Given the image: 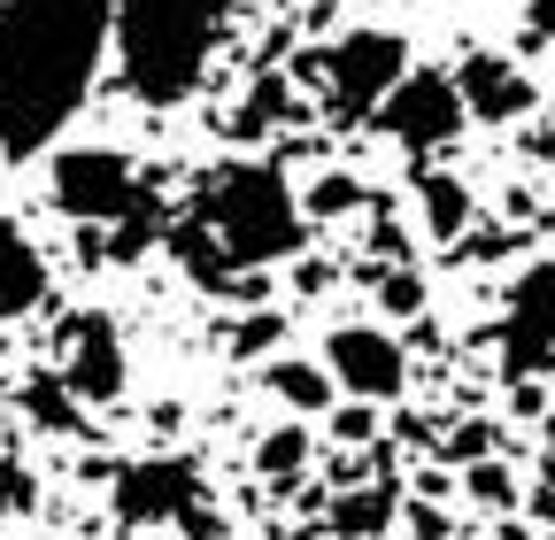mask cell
Segmentation results:
<instances>
[{"instance_id":"obj_3","label":"cell","mask_w":555,"mask_h":540,"mask_svg":"<svg viewBox=\"0 0 555 540\" xmlns=\"http://www.w3.org/2000/svg\"><path fill=\"white\" fill-rule=\"evenodd\" d=\"M232 24V0H116L108 31H116V78L131 101L170 108L201 86L208 54H217Z\"/></svg>"},{"instance_id":"obj_14","label":"cell","mask_w":555,"mask_h":540,"mask_svg":"<svg viewBox=\"0 0 555 540\" xmlns=\"http://www.w3.org/2000/svg\"><path fill=\"white\" fill-rule=\"evenodd\" d=\"M416 209H425V232H433V240H463L470 193H463L455 178H416Z\"/></svg>"},{"instance_id":"obj_8","label":"cell","mask_w":555,"mask_h":540,"mask_svg":"<svg viewBox=\"0 0 555 540\" xmlns=\"http://www.w3.org/2000/svg\"><path fill=\"white\" fill-rule=\"evenodd\" d=\"M547 363H555V262H532L502 309V371H509V386H525Z\"/></svg>"},{"instance_id":"obj_7","label":"cell","mask_w":555,"mask_h":540,"mask_svg":"<svg viewBox=\"0 0 555 540\" xmlns=\"http://www.w3.org/2000/svg\"><path fill=\"white\" fill-rule=\"evenodd\" d=\"M378 131H386V140H401L409 155L448 147L455 131H463V101H455L448 70H401V86L378 101Z\"/></svg>"},{"instance_id":"obj_24","label":"cell","mask_w":555,"mask_h":540,"mask_svg":"<svg viewBox=\"0 0 555 540\" xmlns=\"http://www.w3.org/2000/svg\"><path fill=\"white\" fill-rule=\"evenodd\" d=\"M532 24H540V31L555 39V0H532Z\"/></svg>"},{"instance_id":"obj_21","label":"cell","mask_w":555,"mask_h":540,"mask_svg":"<svg viewBox=\"0 0 555 540\" xmlns=\"http://www.w3.org/2000/svg\"><path fill=\"white\" fill-rule=\"evenodd\" d=\"M386 309H393V317L425 309V279H416V270H386Z\"/></svg>"},{"instance_id":"obj_12","label":"cell","mask_w":555,"mask_h":540,"mask_svg":"<svg viewBox=\"0 0 555 540\" xmlns=\"http://www.w3.org/2000/svg\"><path fill=\"white\" fill-rule=\"evenodd\" d=\"M47 301V262H39V247L0 217V324L9 317H31Z\"/></svg>"},{"instance_id":"obj_13","label":"cell","mask_w":555,"mask_h":540,"mask_svg":"<svg viewBox=\"0 0 555 540\" xmlns=\"http://www.w3.org/2000/svg\"><path fill=\"white\" fill-rule=\"evenodd\" d=\"M393 525V494L386 487H363V494H339L332 517H324V540H378Z\"/></svg>"},{"instance_id":"obj_10","label":"cell","mask_w":555,"mask_h":540,"mask_svg":"<svg viewBox=\"0 0 555 540\" xmlns=\"http://www.w3.org/2000/svg\"><path fill=\"white\" fill-rule=\"evenodd\" d=\"M62 394L69 401H116L124 394V340L101 309H78L62 324Z\"/></svg>"},{"instance_id":"obj_11","label":"cell","mask_w":555,"mask_h":540,"mask_svg":"<svg viewBox=\"0 0 555 540\" xmlns=\"http://www.w3.org/2000/svg\"><path fill=\"white\" fill-rule=\"evenodd\" d=\"M448 86H455L463 116H478V124H517V116L532 108V78L517 70L509 54H470Z\"/></svg>"},{"instance_id":"obj_16","label":"cell","mask_w":555,"mask_h":540,"mask_svg":"<svg viewBox=\"0 0 555 540\" xmlns=\"http://www.w3.org/2000/svg\"><path fill=\"white\" fill-rule=\"evenodd\" d=\"M255 463H262V479H301V471H309V433L301 425H278Z\"/></svg>"},{"instance_id":"obj_22","label":"cell","mask_w":555,"mask_h":540,"mask_svg":"<svg viewBox=\"0 0 555 540\" xmlns=\"http://www.w3.org/2000/svg\"><path fill=\"white\" fill-rule=\"evenodd\" d=\"M270 340H278V317H247V324L232 332V356H262Z\"/></svg>"},{"instance_id":"obj_1","label":"cell","mask_w":555,"mask_h":540,"mask_svg":"<svg viewBox=\"0 0 555 540\" xmlns=\"http://www.w3.org/2000/svg\"><path fill=\"white\" fill-rule=\"evenodd\" d=\"M116 0H0V163H31L86 108Z\"/></svg>"},{"instance_id":"obj_4","label":"cell","mask_w":555,"mask_h":540,"mask_svg":"<svg viewBox=\"0 0 555 540\" xmlns=\"http://www.w3.org/2000/svg\"><path fill=\"white\" fill-rule=\"evenodd\" d=\"M54 209L78 224H108V255H139L155 240V193L139 178V163L116 147L54 155Z\"/></svg>"},{"instance_id":"obj_15","label":"cell","mask_w":555,"mask_h":540,"mask_svg":"<svg viewBox=\"0 0 555 540\" xmlns=\"http://www.w3.org/2000/svg\"><path fill=\"white\" fill-rule=\"evenodd\" d=\"M262 378H270L278 401H294L301 417H309V410H332V378H324V363H270Z\"/></svg>"},{"instance_id":"obj_23","label":"cell","mask_w":555,"mask_h":540,"mask_svg":"<svg viewBox=\"0 0 555 540\" xmlns=\"http://www.w3.org/2000/svg\"><path fill=\"white\" fill-rule=\"evenodd\" d=\"M540 510L555 525V417H547V448H540Z\"/></svg>"},{"instance_id":"obj_17","label":"cell","mask_w":555,"mask_h":540,"mask_svg":"<svg viewBox=\"0 0 555 540\" xmlns=\"http://www.w3.org/2000/svg\"><path fill=\"white\" fill-rule=\"evenodd\" d=\"M24 410H31L39 425H54V433H69V425H78V410H69V394H62V378H47V371H39V378L24 386Z\"/></svg>"},{"instance_id":"obj_6","label":"cell","mask_w":555,"mask_h":540,"mask_svg":"<svg viewBox=\"0 0 555 540\" xmlns=\"http://www.w3.org/2000/svg\"><path fill=\"white\" fill-rule=\"evenodd\" d=\"M116 517L124 532H147V525H208V494H201V463L193 455H147L116 479Z\"/></svg>"},{"instance_id":"obj_20","label":"cell","mask_w":555,"mask_h":540,"mask_svg":"<svg viewBox=\"0 0 555 540\" xmlns=\"http://www.w3.org/2000/svg\"><path fill=\"white\" fill-rule=\"evenodd\" d=\"M16 510H31V479L16 455H0V517H16Z\"/></svg>"},{"instance_id":"obj_9","label":"cell","mask_w":555,"mask_h":540,"mask_svg":"<svg viewBox=\"0 0 555 540\" xmlns=\"http://www.w3.org/2000/svg\"><path fill=\"white\" fill-rule=\"evenodd\" d=\"M324 378H332V394L347 386L356 401H393L409 386V356H401L393 332H378V324H339L324 340Z\"/></svg>"},{"instance_id":"obj_19","label":"cell","mask_w":555,"mask_h":540,"mask_svg":"<svg viewBox=\"0 0 555 540\" xmlns=\"http://www.w3.org/2000/svg\"><path fill=\"white\" fill-rule=\"evenodd\" d=\"M356 201H363V185H347V178H324V185L309 193V209H301V217H347Z\"/></svg>"},{"instance_id":"obj_18","label":"cell","mask_w":555,"mask_h":540,"mask_svg":"<svg viewBox=\"0 0 555 540\" xmlns=\"http://www.w3.org/2000/svg\"><path fill=\"white\" fill-rule=\"evenodd\" d=\"M509 471L502 463H470V502H486V510H509Z\"/></svg>"},{"instance_id":"obj_5","label":"cell","mask_w":555,"mask_h":540,"mask_svg":"<svg viewBox=\"0 0 555 540\" xmlns=\"http://www.w3.org/2000/svg\"><path fill=\"white\" fill-rule=\"evenodd\" d=\"M317 70V86H324V108L339 116V124H363V116H378V101L401 86V70H409V47L393 39V31H347L324 62H309Z\"/></svg>"},{"instance_id":"obj_25","label":"cell","mask_w":555,"mask_h":540,"mask_svg":"<svg viewBox=\"0 0 555 540\" xmlns=\"http://www.w3.org/2000/svg\"><path fill=\"white\" fill-rule=\"evenodd\" d=\"M294 540H324V532H294Z\"/></svg>"},{"instance_id":"obj_2","label":"cell","mask_w":555,"mask_h":540,"mask_svg":"<svg viewBox=\"0 0 555 540\" xmlns=\"http://www.w3.org/2000/svg\"><path fill=\"white\" fill-rule=\"evenodd\" d=\"M309 217L294 209V185L278 178V163H217L185 217L170 224V255L193 270L208 294H224L240 270H262V262H286L301 247Z\"/></svg>"}]
</instances>
